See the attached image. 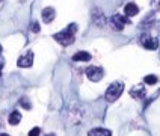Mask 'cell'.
Returning a JSON list of instances; mask_svg holds the SVG:
<instances>
[{
	"mask_svg": "<svg viewBox=\"0 0 160 136\" xmlns=\"http://www.w3.org/2000/svg\"><path fill=\"white\" fill-rule=\"evenodd\" d=\"M122 91H124V85H122L121 82H113V83H110L109 88H107V91H106V100L107 101H115V100H118L121 97Z\"/></svg>",
	"mask_w": 160,
	"mask_h": 136,
	"instance_id": "obj_2",
	"label": "cell"
},
{
	"mask_svg": "<svg viewBox=\"0 0 160 136\" xmlns=\"http://www.w3.org/2000/svg\"><path fill=\"white\" fill-rule=\"evenodd\" d=\"M127 23H130V18L125 17V15H121V14H115L113 17L110 18V24H112V27H113L115 30H118V32L122 30Z\"/></svg>",
	"mask_w": 160,
	"mask_h": 136,
	"instance_id": "obj_3",
	"label": "cell"
},
{
	"mask_svg": "<svg viewBox=\"0 0 160 136\" xmlns=\"http://www.w3.org/2000/svg\"><path fill=\"white\" fill-rule=\"evenodd\" d=\"M86 76H88V79L91 82H100L104 76V71H103L101 67H94L92 65V67L86 68Z\"/></svg>",
	"mask_w": 160,
	"mask_h": 136,
	"instance_id": "obj_4",
	"label": "cell"
},
{
	"mask_svg": "<svg viewBox=\"0 0 160 136\" xmlns=\"http://www.w3.org/2000/svg\"><path fill=\"white\" fill-rule=\"evenodd\" d=\"M130 95L136 100H141L145 97V88L143 86H134L133 89L130 91Z\"/></svg>",
	"mask_w": 160,
	"mask_h": 136,
	"instance_id": "obj_9",
	"label": "cell"
},
{
	"mask_svg": "<svg viewBox=\"0 0 160 136\" xmlns=\"http://www.w3.org/2000/svg\"><path fill=\"white\" fill-rule=\"evenodd\" d=\"M76 30H77V26L72 23V24H70L65 30L59 32V33H56L53 38L61 45H71L72 43H74V33H76Z\"/></svg>",
	"mask_w": 160,
	"mask_h": 136,
	"instance_id": "obj_1",
	"label": "cell"
},
{
	"mask_svg": "<svg viewBox=\"0 0 160 136\" xmlns=\"http://www.w3.org/2000/svg\"><path fill=\"white\" fill-rule=\"evenodd\" d=\"M39 133H41V128H39V127H33V128L29 132V136H39Z\"/></svg>",
	"mask_w": 160,
	"mask_h": 136,
	"instance_id": "obj_15",
	"label": "cell"
},
{
	"mask_svg": "<svg viewBox=\"0 0 160 136\" xmlns=\"http://www.w3.org/2000/svg\"><path fill=\"white\" fill-rule=\"evenodd\" d=\"M54 15H56V12H54L53 8L42 9V20H44V23H52L54 20Z\"/></svg>",
	"mask_w": 160,
	"mask_h": 136,
	"instance_id": "obj_8",
	"label": "cell"
},
{
	"mask_svg": "<svg viewBox=\"0 0 160 136\" xmlns=\"http://www.w3.org/2000/svg\"><path fill=\"white\" fill-rule=\"evenodd\" d=\"M0 136H9V135H6V133H0Z\"/></svg>",
	"mask_w": 160,
	"mask_h": 136,
	"instance_id": "obj_19",
	"label": "cell"
},
{
	"mask_svg": "<svg viewBox=\"0 0 160 136\" xmlns=\"http://www.w3.org/2000/svg\"><path fill=\"white\" fill-rule=\"evenodd\" d=\"M30 30H32V32H39V24H38V23H32V24H30Z\"/></svg>",
	"mask_w": 160,
	"mask_h": 136,
	"instance_id": "obj_17",
	"label": "cell"
},
{
	"mask_svg": "<svg viewBox=\"0 0 160 136\" xmlns=\"http://www.w3.org/2000/svg\"><path fill=\"white\" fill-rule=\"evenodd\" d=\"M32 63H33V52H27L26 54L20 56L17 61V65L21 68H29L32 67Z\"/></svg>",
	"mask_w": 160,
	"mask_h": 136,
	"instance_id": "obj_5",
	"label": "cell"
},
{
	"mask_svg": "<svg viewBox=\"0 0 160 136\" xmlns=\"http://www.w3.org/2000/svg\"><path fill=\"white\" fill-rule=\"evenodd\" d=\"M0 52H2V45H0Z\"/></svg>",
	"mask_w": 160,
	"mask_h": 136,
	"instance_id": "obj_20",
	"label": "cell"
},
{
	"mask_svg": "<svg viewBox=\"0 0 160 136\" xmlns=\"http://www.w3.org/2000/svg\"><path fill=\"white\" fill-rule=\"evenodd\" d=\"M92 18H94V23L97 24V26H104V23H106V18L104 15L101 14V11L100 9H95L94 12H92Z\"/></svg>",
	"mask_w": 160,
	"mask_h": 136,
	"instance_id": "obj_7",
	"label": "cell"
},
{
	"mask_svg": "<svg viewBox=\"0 0 160 136\" xmlns=\"http://www.w3.org/2000/svg\"><path fill=\"white\" fill-rule=\"evenodd\" d=\"M20 121H21V113H20L18 110L11 112V115H9V124H12V126H17Z\"/></svg>",
	"mask_w": 160,
	"mask_h": 136,
	"instance_id": "obj_13",
	"label": "cell"
},
{
	"mask_svg": "<svg viewBox=\"0 0 160 136\" xmlns=\"http://www.w3.org/2000/svg\"><path fill=\"white\" fill-rule=\"evenodd\" d=\"M5 61H3V59H2V58H0V76H2V70H3V65H5Z\"/></svg>",
	"mask_w": 160,
	"mask_h": 136,
	"instance_id": "obj_18",
	"label": "cell"
},
{
	"mask_svg": "<svg viewBox=\"0 0 160 136\" xmlns=\"http://www.w3.org/2000/svg\"><path fill=\"white\" fill-rule=\"evenodd\" d=\"M48 136H54V135H48Z\"/></svg>",
	"mask_w": 160,
	"mask_h": 136,
	"instance_id": "obj_21",
	"label": "cell"
},
{
	"mask_svg": "<svg viewBox=\"0 0 160 136\" xmlns=\"http://www.w3.org/2000/svg\"><path fill=\"white\" fill-rule=\"evenodd\" d=\"M72 61H76V62H79V61L88 62V61H91V54L88 52H77V53L72 56Z\"/></svg>",
	"mask_w": 160,
	"mask_h": 136,
	"instance_id": "obj_11",
	"label": "cell"
},
{
	"mask_svg": "<svg viewBox=\"0 0 160 136\" xmlns=\"http://www.w3.org/2000/svg\"><path fill=\"white\" fill-rule=\"evenodd\" d=\"M20 103H21V106H23L24 109H30V103L27 101V98H21V101H20Z\"/></svg>",
	"mask_w": 160,
	"mask_h": 136,
	"instance_id": "obj_16",
	"label": "cell"
},
{
	"mask_svg": "<svg viewBox=\"0 0 160 136\" xmlns=\"http://www.w3.org/2000/svg\"><path fill=\"white\" fill-rule=\"evenodd\" d=\"M124 12L125 15H128V17H133V15H136L138 12H139V8L134 5V3H127L124 8Z\"/></svg>",
	"mask_w": 160,
	"mask_h": 136,
	"instance_id": "obj_12",
	"label": "cell"
},
{
	"mask_svg": "<svg viewBox=\"0 0 160 136\" xmlns=\"http://www.w3.org/2000/svg\"><path fill=\"white\" fill-rule=\"evenodd\" d=\"M157 76H154V74H150V76H147L145 77V83H148V85H154V83H157Z\"/></svg>",
	"mask_w": 160,
	"mask_h": 136,
	"instance_id": "obj_14",
	"label": "cell"
},
{
	"mask_svg": "<svg viewBox=\"0 0 160 136\" xmlns=\"http://www.w3.org/2000/svg\"><path fill=\"white\" fill-rule=\"evenodd\" d=\"M141 44H142L145 48H148V50H156V48L159 47L157 39H156V38H151V36H143L142 39H141Z\"/></svg>",
	"mask_w": 160,
	"mask_h": 136,
	"instance_id": "obj_6",
	"label": "cell"
},
{
	"mask_svg": "<svg viewBox=\"0 0 160 136\" xmlns=\"http://www.w3.org/2000/svg\"><path fill=\"white\" fill-rule=\"evenodd\" d=\"M88 136H112V132L107 128H92L89 130Z\"/></svg>",
	"mask_w": 160,
	"mask_h": 136,
	"instance_id": "obj_10",
	"label": "cell"
},
{
	"mask_svg": "<svg viewBox=\"0 0 160 136\" xmlns=\"http://www.w3.org/2000/svg\"><path fill=\"white\" fill-rule=\"evenodd\" d=\"M0 2H3V0H0Z\"/></svg>",
	"mask_w": 160,
	"mask_h": 136,
	"instance_id": "obj_22",
	"label": "cell"
}]
</instances>
